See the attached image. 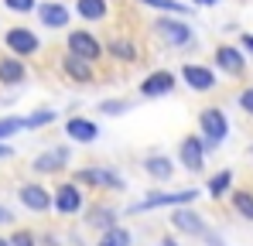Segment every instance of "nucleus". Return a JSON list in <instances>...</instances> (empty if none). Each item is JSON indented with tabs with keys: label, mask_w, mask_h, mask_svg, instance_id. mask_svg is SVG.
Segmentation results:
<instances>
[{
	"label": "nucleus",
	"mask_w": 253,
	"mask_h": 246,
	"mask_svg": "<svg viewBox=\"0 0 253 246\" xmlns=\"http://www.w3.org/2000/svg\"><path fill=\"white\" fill-rule=\"evenodd\" d=\"M7 246H38V236H35L31 229H14V233L7 236Z\"/></svg>",
	"instance_id": "29"
},
{
	"label": "nucleus",
	"mask_w": 253,
	"mask_h": 246,
	"mask_svg": "<svg viewBox=\"0 0 253 246\" xmlns=\"http://www.w3.org/2000/svg\"><path fill=\"white\" fill-rule=\"evenodd\" d=\"M103 51H110V58H120V62H137V44L130 38H113Z\"/></svg>",
	"instance_id": "23"
},
{
	"label": "nucleus",
	"mask_w": 253,
	"mask_h": 246,
	"mask_svg": "<svg viewBox=\"0 0 253 246\" xmlns=\"http://www.w3.org/2000/svg\"><path fill=\"white\" fill-rule=\"evenodd\" d=\"M65 44H69V55H79V58L92 62V65L103 58V41L96 38L92 31H83V28H76V31H69Z\"/></svg>",
	"instance_id": "5"
},
{
	"label": "nucleus",
	"mask_w": 253,
	"mask_h": 246,
	"mask_svg": "<svg viewBox=\"0 0 253 246\" xmlns=\"http://www.w3.org/2000/svg\"><path fill=\"white\" fill-rule=\"evenodd\" d=\"M69 158H72L69 147H48V151H42V154L31 161V167H35L38 174H58V171L69 164Z\"/></svg>",
	"instance_id": "15"
},
{
	"label": "nucleus",
	"mask_w": 253,
	"mask_h": 246,
	"mask_svg": "<svg viewBox=\"0 0 253 246\" xmlns=\"http://www.w3.org/2000/svg\"><path fill=\"white\" fill-rule=\"evenodd\" d=\"M3 158H14V147H7V144H0V161Z\"/></svg>",
	"instance_id": "35"
},
{
	"label": "nucleus",
	"mask_w": 253,
	"mask_h": 246,
	"mask_svg": "<svg viewBox=\"0 0 253 246\" xmlns=\"http://www.w3.org/2000/svg\"><path fill=\"white\" fill-rule=\"evenodd\" d=\"M85 226H92V229H99V233L113 229V226H117V208H113V205H96V208H89Z\"/></svg>",
	"instance_id": "20"
},
{
	"label": "nucleus",
	"mask_w": 253,
	"mask_h": 246,
	"mask_svg": "<svg viewBox=\"0 0 253 246\" xmlns=\"http://www.w3.org/2000/svg\"><path fill=\"white\" fill-rule=\"evenodd\" d=\"M158 35L168 41L171 48H185V44L195 41V31H192V24L185 17H161L158 21Z\"/></svg>",
	"instance_id": "7"
},
{
	"label": "nucleus",
	"mask_w": 253,
	"mask_h": 246,
	"mask_svg": "<svg viewBox=\"0 0 253 246\" xmlns=\"http://www.w3.org/2000/svg\"><path fill=\"white\" fill-rule=\"evenodd\" d=\"M192 3H199V7H215L219 0H192Z\"/></svg>",
	"instance_id": "38"
},
{
	"label": "nucleus",
	"mask_w": 253,
	"mask_h": 246,
	"mask_svg": "<svg viewBox=\"0 0 253 246\" xmlns=\"http://www.w3.org/2000/svg\"><path fill=\"white\" fill-rule=\"evenodd\" d=\"M24 130V117H0V144H7V137Z\"/></svg>",
	"instance_id": "28"
},
{
	"label": "nucleus",
	"mask_w": 253,
	"mask_h": 246,
	"mask_svg": "<svg viewBox=\"0 0 253 246\" xmlns=\"http://www.w3.org/2000/svg\"><path fill=\"white\" fill-rule=\"evenodd\" d=\"M3 44H7V51L14 55V58H28V55H38L42 51V38L31 31V28H7V35H3Z\"/></svg>",
	"instance_id": "4"
},
{
	"label": "nucleus",
	"mask_w": 253,
	"mask_h": 246,
	"mask_svg": "<svg viewBox=\"0 0 253 246\" xmlns=\"http://www.w3.org/2000/svg\"><path fill=\"white\" fill-rule=\"evenodd\" d=\"M144 174L154 181H171L174 178V161L168 154H147L144 158Z\"/></svg>",
	"instance_id": "18"
},
{
	"label": "nucleus",
	"mask_w": 253,
	"mask_h": 246,
	"mask_svg": "<svg viewBox=\"0 0 253 246\" xmlns=\"http://www.w3.org/2000/svg\"><path fill=\"white\" fill-rule=\"evenodd\" d=\"M158 246H181V243H178L174 236H165V240H161V243H158Z\"/></svg>",
	"instance_id": "37"
},
{
	"label": "nucleus",
	"mask_w": 253,
	"mask_h": 246,
	"mask_svg": "<svg viewBox=\"0 0 253 246\" xmlns=\"http://www.w3.org/2000/svg\"><path fill=\"white\" fill-rule=\"evenodd\" d=\"M3 7H7L10 14H31V10L38 7V0H3Z\"/></svg>",
	"instance_id": "31"
},
{
	"label": "nucleus",
	"mask_w": 253,
	"mask_h": 246,
	"mask_svg": "<svg viewBox=\"0 0 253 246\" xmlns=\"http://www.w3.org/2000/svg\"><path fill=\"white\" fill-rule=\"evenodd\" d=\"M76 14L83 17V21H106V14H110V0H76Z\"/></svg>",
	"instance_id": "21"
},
{
	"label": "nucleus",
	"mask_w": 253,
	"mask_h": 246,
	"mask_svg": "<svg viewBox=\"0 0 253 246\" xmlns=\"http://www.w3.org/2000/svg\"><path fill=\"white\" fill-rule=\"evenodd\" d=\"M181 82L192 89V92H209V89H215V69H209V65H199V62H185L181 65Z\"/></svg>",
	"instance_id": "10"
},
{
	"label": "nucleus",
	"mask_w": 253,
	"mask_h": 246,
	"mask_svg": "<svg viewBox=\"0 0 253 246\" xmlns=\"http://www.w3.org/2000/svg\"><path fill=\"white\" fill-rule=\"evenodd\" d=\"M83 205H85V192H83V185H76V181H62L51 192V208L58 215H79Z\"/></svg>",
	"instance_id": "3"
},
{
	"label": "nucleus",
	"mask_w": 253,
	"mask_h": 246,
	"mask_svg": "<svg viewBox=\"0 0 253 246\" xmlns=\"http://www.w3.org/2000/svg\"><path fill=\"white\" fill-rule=\"evenodd\" d=\"M17 202L24 205L28 212H51V188H44L38 181H24L21 188H17Z\"/></svg>",
	"instance_id": "8"
},
{
	"label": "nucleus",
	"mask_w": 253,
	"mask_h": 246,
	"mask_svg": "<svg viewBox=\"0 0 253 246\" xmlns=\"http://www.w3.org/2000/svg\"><path fill=\"white\" fill-rule=\"evenodd\" d=\"M240 110H243V113H253V85L240 92Z\"/></svg>",
	"instance_id": "32"
},
{
	"label": "nucleus",
	"mask_w": 253,
	"mask_h": 246,
	"mask_svg": "<svg viewBox=\"0 0 253 246\" xmlns=\"http://www.w3.org/2000/svg\"><path fill=\"white\" fill-rule=\"evenodd\" d=\"M99 110H103L106 117H124L126 110H130V103H126V99H103Z\"/></svg>",
	"instance_id": "30"
},
{
	"label": "nucleus",
	"mask_w": 253,
	"mask_h": 246,
	"mask_svg": "<svg viewBox=\"0 0 253 246\" xmlns=\"http://www.w3.org/2000/svg\"><path fill=\"white\" fill-rule=\"evenodd\" d=\"M65 137L76 140V144H96L99 126H96V120H89V117H69L65 120Z\"/></svg>",
	"instance_id": "16"
},
{
	"label": "nucleus",
	"mask_w": 253,
	"mask_h": 246,
	"mask_svg": "<svg viewBox=\"0 0 253 246\" xmlns=\"http://www.w3.org/2000/svg\"><path fill=\"white\" fill-rule=\"evenodd\" d=\"M233 195V208H236V215L240 219H247V222H253V192H229Z\"/></svg>",
	"instance_id": "25"
},
{
	"label": "nucleus",
	"mask_w": 253,
	"mask_h": 246,
	"mask_svg": "<svg viewBox=\"0 0 253 246\" xmlns=\"http://www.w3.org/2000/svg\"><path fill=\"white\" fill-rule=\"evenodd\" d=\"M240 44H243L247 51H253V35H243V38H240Z\"/></svg>",
	"instance_id": "36"
},
{
	"label": "nucleus",
	"mask_w": 253,
	"mask_h": 246,
	"mask_svg": "<svg viewBox=\"0 0 253 246\" xmlns=\"http://www.w3.org/2000/svg\"><path fill=\"white\" fill-rule=\"evenodd\" d=\"M76 185H85V188H117V192L126 188L124 174H117L110 167H83V171H76Z\"/></svg>",
	"instance_id": "6"
},
{
	"label": "nucleus",
	"mask_w": 253,
	"mask_h": 246,
	"mask_svg": "<svg viewBox=\"0 0 253 246\" xmlns=\"http://www.w3.org/2000/svg\"><path fill=\"white\" fill-rule=\"evenodd\" d=\"M215 69H219L222 76H243L247 55H243L236 44H219V48H215Z\"/></svg>",
	"instance_id": "13"
},
{
	"label": "nucleus",
	"mask_w": 253,
	"mask_h": 246,
	"mask_svg": "<svg viewBox=\"0 0 253 246\" xmlns=\"http://www.w3.org/2000/svg\"><path fill=\"white\" fill-rule=\"evenodd\" d=\"M199 137L206 144V154L222 147V140L229 137V117L222 113V106H206L199 113Z\"/></svg>",
	"instance_id": "1"
},
{
	"label": "nucleus",
	"mask_w": 253,
	"mask_h": 246,
	"mask_svg": "<svg viewBox=\"0 0 253 246\" xmlns=\"http://www.w3.org/2000/svg\"><path fill=\"white\" fill-rule=\"evenodd\" d=\"M62 72H65L72 82H83V85L96 82V69H92V62H85V58H79V55H65V58H62Z\"/></svg>",
	"instance_id": "17"
},
{
	"label": "nucleus",
	"mask_w": 253,
	"mask_h": 246,
	"mask_svg": "<svg viewBox=\"0 0 253 246\" xmlns=\"http://www.w3.org/2000/svg\"><path fill=\"white\" fill-rule=\"evenodd\" d=\"M202 240H206L209 246H226V240H222V236H215L212 229H206V236H202Z\"/></svg>",
	"instance_id": "33"
},
{
	"label": "nucleus",
	"mask_w": 253,
	"mask_h": 246,
	"mask_svg": "<svg viewBox=\"0 0 253 246\" xmlns=\"http://www.w3.org/2000/svg\"><path fill=\"white\" fill-rule=\"evenodd\" d=\"M24 79H28L24 62L14 58V55H3V58H0V85H21Z\"/></svg>",
	"instance_id": "19"
},
{
	"label": "nucleus",
	"mask_w": 253,
	"mask_h": 246,
	"mask_svg": "<svg viewBox=\"0 0 253 246\" xmlns=\"http://www.w3.org/2000/svg\"><path fill=\"white\" fill-rule=\"evenodd\" d=\"M0 246H7V240H3V236H0Z\"/></svg>",
	"instance_id": "39"
},
{
	"label": "nucleus",
	"mask_w": 253,
	"mask_h": 246,
	"mask_svg": "<svg viewBox=\"0 0 253 246\" xmlns=\"http://www.w3.org/2000/svg\"><path fill=\"white\" fill-rule=\"evenodd\" d=\"M55 120H58L55 110H35V113L24 117V130H42V126H48V123H55Z\"/></svg>",
	"instance_id": "26"
},
{
	"label": "nucleus",
	"mask_w": 253,
	"mask_h": 246,
	"mask_svg": "<svg viewBox=\"0 0 253 246\" xmlns=\"http://www.w3.org/2000/svg\"><path fill=\"white\" fill-rule=\"evenodd\" d=\"M229 192H233V171H215L209 178V185H206V195L209 199H222Z\"/></svg>",
	"instance_id": "22"
},
{
	"label": "nucleus",
	"mask_w": 253,
	"mask_h": 246,
	"mask_svg": "<svg viewBox=\"0 0 253 246\" xmlns=\"http://www.w3.org/2000/svg\"><path fill=\"white\" fill-rule=\"evenodd\" d=\"M171 226L178 229V233H185V236H206V219L192 208V205H178V208H171Z\"/></svg>",
	"instance_id": "11"
},
{
	"label": "nucleus",
	"mask_w": 253,
	"mask_h": 246,
	"mask_svg": "<svg viewBox=\"0 0 253 246\" xmlns=\"http://www.w3.org/2000/svg\"><path fill=\"white\" fill-rule=\"evenodd\" d=\"M10 222H14V212L7 205H0V226H10Z\"/></svg>",
	"instance_id": "34"
},
{
	"label": "nucleus",
	"mask_w": 253,
	"mask_h": 246,
	"mask_svg": "<svg viewBox=\"0 0 253 246\" xmlns=\"http://www.w3.org/2000/svg\"><path fill=\"white\" fill-rule=\"evenodd\" d=\"M174 85H178L174 72L171 69H158V72H151L147 79L140 82V96L144 99H161V96H168Z\"/></svg>",
	"instance_id": "12"
},
{
	"label": "nucleus",
	"mask_w": 253,
	"mask_h": 246,
	"mask_svg": "<svg viewBox=\"0 0 253 246\" xmlns=\"http://www.w3.org/2000/svg\"><path fill=\"white\" fill-rule=\"evenodd\" d=\"M178 161L185 171H192V174H199L202 167H206V144H202V137H181V144H178Z\"/></svg>",
	"instance_id": "9"
},
{
	"label": "nucleus",
	"mask_w": 253,
	"mask_h": 246,
	"mask_svg": "<svg viewBox=\"0 0 253 246\" xmlns=\"http://www.w3.org/2000/svg\"><path fill=\"white\" fill-rule=\"evenodd\" d=\"M140 3L158 7V10H165L171 17H185V14H188V3H178V0H140Z\"/></svg>",
	"instance_id": "27"
},
{
	"label": "nucleus",
	"mask_w": 253,
	"mask_h": 246,
	"mask_svg": "<svg viewBox=\"0 0 253 246\" xmlns=\"http://www.w3.org/2000/svg\"><path fill=\"white\" fill-rule=\"evenodd\" d=\"M38 10V21H42V28H69V21H72V10L62 3V0H44L35 7Z\"/></svg>",
	"instance_id": "14"
},
{
	"label": "nucleus",
	"mask_w": 253,
	"mask_h": 246,
	"mask_svg": "<svg viewBox=\"0 0 253 246\" xmlns=\"http://www.w3.org/2000/svg\"><path fill=\"white\" fill-rule=\"evenodd\" d=\"M96 246H133V233L126 229V226H113V229H106L103 236H99V243Z\"/></svg>",
	"instance_id": "24"
},
{
	"label": "nucleus",
	"mask_w": 253,
	"mask_h": 246,
	"mask_svg": "<svg viewBox=\"0 0 253 246\" xmlns=\"http://www.w3.org/2000/svg\"><path fill=\"white\" fill-rule=\"evenodd\" d=\"M199 199V188H178V192H151L147 199L133 202L126 212H151V208H178V205H192Z\"/></svg>",
	"instance_id": "2"
}]
</instances>
